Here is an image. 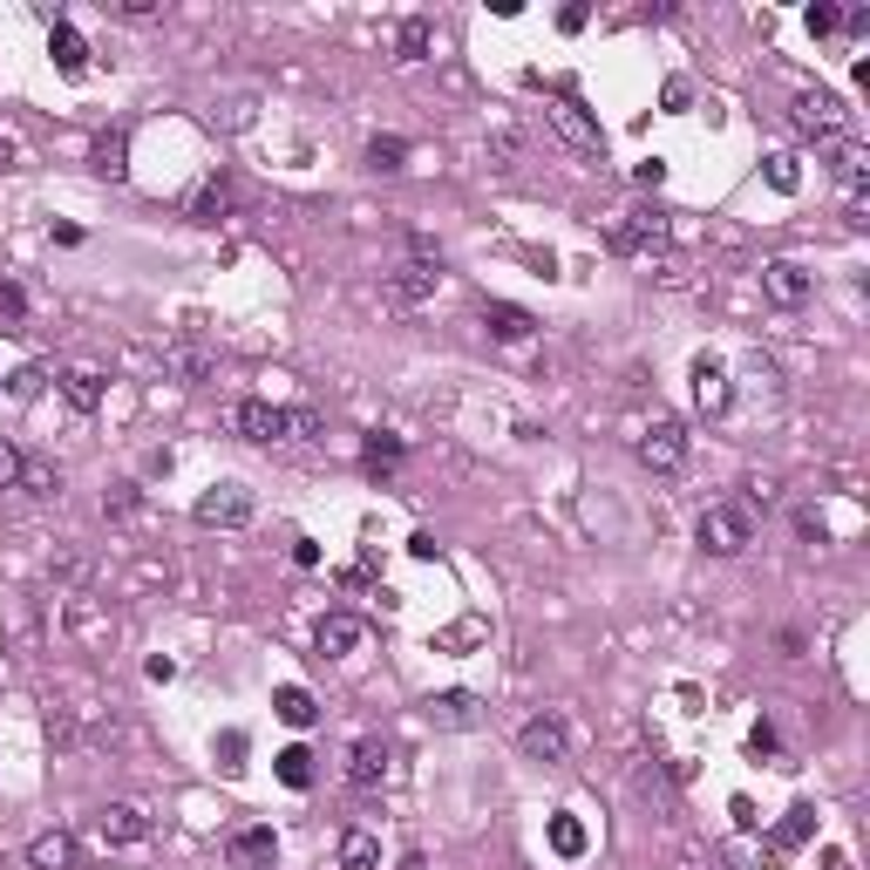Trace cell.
Here are the masks:
<instances>
[{"label":"cell","mask_w":870,"mask_h":870,"mask_svg":"<svg viewBox=\"0 0 870 870\" xmlns=\"http://www.w3.org/2000/svg\"><path fill=\"white\" fill-rule=\"evenodd\" d=\"M694 537H701L707 558H741V551L755 545V510L749 503H707L701 524H694Z\"/></svg>","instance_id":"obj_1"},{"label":"cell","mask_w":870,"mask_h":870,"mask_svg":"<svg viewBox=\"0 0 870 870\" xmlns=\"http://www.w3.org/2000/svg\"><path fill=\"white\" fill-rule=\"evenodd\" d=\"M674 232V218L660 212V204H632V212H619V225L605 232V245L619 252V259H647V252H660Z\"/></svg>","instance_id":"obj_2"},{"label":"cell","mask_w":870,"mask_h":870,"mask_svg":"<svg viewBox=\"0 0 870 870\" xmlns=\"http://www.w3.org/2000/svg\"><path fill=\"white\" fill-rule=\"evenodd\" d=\"M164 368L184 381V388H204V381H218V341L204 334V327H184V334L164 341Z\"/></svg>","instance_id":"obj_3"},{"label":"cell","mask_w":870,"mask_h":870,"mask_svg":"<svg viewBox=\"0 0 870 870\" xmlns=\"http://www.w3.org/2000/svg\"><path fill=\"white\" fill-rule=\"evenodd\" d=\"M191 517H197L204 530H245L252 517H259V497H252L245 483H212V490L191 503Z\"/></svg>","instance_id":"obj_4"},{"label":"cell","mask_w":870,"mask_h":870,"mask_svg":"<svg viewBox=\"0 0 870 870\" xmlns=\"http://www.w3.org/2000/svg\"><path fill=\"white\" fill-rule=\"evenodd\" d=\"M545 123H551V137L565 143V150H578V157H599V164H605V130H599V123L572 102V89L545 102Z\"/></svg>","instance_id":"obj_5"},{"label":"cell","mask_w":870,"mask_h":870,"mask_svg":"<svg viewBox=\"0 0 870 870\" xmlns=\"http://www.w3.org/2000/svg\"><path fill=\"white\" fill-rule=\"evenodd\" d=\"M422 721L435 734H470V728L490 721V707H483V694H470V687H443V694L422 701Z\"/></svg>","instance_id":"obj_6"},{"label":"cell","mask_w":870,"mask_h":870,"mask_svg":"<svg viewBox=\"0 0 870 870\" xmlns=\"http://www.w3.org/2000/svg\"><path fill=\"white\" fill-rule=\"evenodd\" d=\"M639 463H647L653 476H674L680 463H687V422H674V415H653L647 428H639Z\"/></svg>","instance_id":"obj_7"},{"label":"cell","mask_w":870,"mask_h":870,"mask_svg":"<svg viewBox=\"0 0 870 870\" xmlns=\"http://www.w3.org/2000/svg\"><path fill=\"white\" fill-rule=\"evenodd\" d=\"M435 286H443V259H408L381 279V299H388L395 314H415L422 299H435Z\"/></svg>","instance_id":"obj_8"},{"label":"cell","mask_w":870,"mask_h":870,"mask_svg":"<svg viewBox=\"0 0 870 870\" xmlns=\"http://www.w3.org/2000/svg\"><path fill=\"white\" fill-rule=\"evenodd\" d=\"M232 435H245V443H259V449H272V443H293V435H286V408H279V401H266V395H245V401H232Z\"/></svg>","instance_id":"obj_9"},{"label":"cell","mask_w":870,"mask_h":870,"mask_svg":"<svg viewBox=\"0 0 870 870\" xmlns=\"http://www.w3.org/2000/svg\"><path fill=\"white\" fill-rule=\"evenodd\" d=\"M789 116H796V130H803V137H816V143H836L843 130H850V110H843V102H836L830 89H803Z\"/></svg>","instance_id":"obj_10"},{"label":"cell","mask_w":870,"mask_h":870,"mask_svg":"<svg viewBox=\"0 0 870 870\" xmlns=\"http://www.w3.org/2000/svg\"><path fill=\"white\" fill-rule=\"evenodd\" d=\"M517 749H524V762H545V769H551V762H565L572 755V728H565V714H530V721L517 728Z\"/></svg>","instance_id":"obj_11"},{"label":"cell","mask_w":870,"mask_h":870,"mask_svg":"<svg viewBox=\"0 0 870 870\" xmlns=\"http://www.w3.org/2000/svg\"><path fill=\"white\" fill-rule=\"evenodd\" d=\"M687 381H694V408L707 422H721L728 408H734V374H728V361H714V354H701L694 368H687Z\"/></svg>","instance_id":"obj_12"},{"label":"cell","mask_w":870,"mask_h":870,"mask_svg":"<svg viewBox=\"0 0 870 870\" xmlns=\"http://www.w3.org/2000/svg\"><path fill=\"white\" fill-rule=\"evenodd\" d=\"M314 647H320V660L361 653V647H368V619H361V612H327V619L314 626Z\"/></svg>","instance_id":"obj_13"},{"label":"cell","mask_w":870,"mask_h":870,"mask_svg":"<svg viewBox=\"0 0 870 870\" xmlns=\"http://www.w3.org/2000/svg\"><path fill=\"white\" fill-rule=\"evenodd\" d=\"M809 286H816V279H809L796 259H769V266H762V293H769L776 306H803Z\"/></svg>","instance_id":"obj_14"},{"label":"cell","mask_w":870,"mask_h":870,"mask_svg":"<svg viewBox=\"0 0 870 870\" xmlns=\"http://www.w3.org/2000/svg\"><path fill=\"white\" fill-rule=\"evenodd\" d=\"M347 782L354 789H381L388 782V741H374V734H361L347 749Z\"/></svg>","instance_id":"obj_15"},{"label":"cell","mask_w":870,"mask_h":870,"mask_svg":"<svg viewBox=\"0 0 870 870\" xmlns=\"http://www.w3.org/2000/svg\"><path fill=\"white\" fill-rule=\"evenodd\" d=\"M95 836L102 843H143L150 836V816L137 803H110V809H95Z\"/></svg>","instance_id":"obj_16"},{"label":"cell","mask_w":870,"mask_h":870,"mask_svg":"<svg viewBox=\"0 0 870 870\" xmlns=\"http://www.w3.org/2000/svg\"><path fill=\"white\" fill-rule=\"evenodd\" d=\"M483 327H490V341H530L537 334V314H524V306H510V299H483Z\"/></svg>","instance_id":"obj_17"},{"label":"cell","mask_w":870,"mask_h":870,"mask_svg":"<svg viewBox=\"0 0 870 870\" xmlns=\"http://www.w3.org/2000/svg\"><path fill=\"white\" fill-rule=\"evenodd\" d=\"M232 863H245V870H272V857H279V836H272V823H252V830H239L232 843Z\"/></svg>","instance_id":"obj_18"},{"label":"cell","mask_w":870,"mask_h":870,"mask_svg":"<svg viewBox=\"0 0 870 870\" xmlns=\"http://www.w3.org/2000/svg\"><path fill=\"white\" fill-rule=\"evenodd\" d=\"M102 388H110V381H102L95 368H68V374H62V401L75 408V415H95V408H102Z\"/></svg>","instance_id":"obj_19"},{"label":"cell","mask_w":870,"mask_h":870,"mask_svg":"<svg viewBox=\"0 0 870 870\" xmlns=\"http://www.w3.org/2000/svg\"><path fill=\"white\" fill-rule=\"evenodd\" d=\"M428 48H435V21H428V14H408L401 35H395V62L415 68V62H428Z\"/></svg>","instance_id":"obj_20"},{"label":"cell","mask_w":870,"mask_h":870,"mask_svg":"<svg viewBox=\"0 0 870 870\" xmlns=\"http://www.w3.org/2000/svg\"><path fill=\"white\" fill-rule=\"evenodd\" d=\"M272 714H279V721H286V728H314L320 721V701L314 694H306V687H272Z\"/></svg>","instance_id":"obj_21"},{"label":"cell","mask_w":870,"mask_h":870,"mask_svg":"<svg viewBox=\"0 0 870 870\" xmlns=\"http://www.w3.org/2000/svg\"><path fill=\"white\" fill-rule=\"evenodd\" d=\"M28 863H35V870H75V836H68V830H41V836L28 843Z\"/></svg>","instance_id":"obj_22"},{"label":"cell","mask_w":870,"mask_h":870,"mask_svg":"<svg viewBox=\"0 0 870 870\" xmlns=\"http://www.w3.org/2000/svg\"><path fill=\"white\" fill-rule=\"evenodd\" d=\"M48 55H55L62 75H82V68H89V41L75 35L68 21H55V28H48Z\"/></svg>","instance_id":"obj_23"},{"label":"cell","mask_w":870,"mask_h":870,"mask_svg":"<svg viewBox=\"0 0 870 870\" xmlns=\"http://www.w3.org/2000/svg\"><path fill=\"white\" fill-rule=\"evenodd\" d=\"M830 170H836V184H843V191H863V177H870V157H863V143L836 137V143H830Z\"/></svg>","instance_id":"obj_24"},{"label":"cell","mask_w":870,"mask_h":870,"mask_svg":"<svg viewBox=\"0 0 870 870\" xmlns=\"http://www.w3.org/2000/svg\"><path fill=\"white\" fill-rule=\"evenodd\" d=\"M809 836H816V809H809V803H796V809H789L782 823H776V836H769V850H776V857H789V850H803Z\"/></svg>","instance_id":"obj_25"},{"label":"cell","mask_w":870,"mask_h":870,"mask_svg":"<svg viewBox=\"0 0 870 870\" xmlns=\"http://www.w3.org/2000/svg\"><path fill=\"white\" fill-rule=\"evenodd\" d=\"M225 212H232V184H225V177H204V184L191 191V218L197 225H218Z\"/></svg>","instance_id":"obj_26"},{"label":"cell","mask_w":870,"mask_h":870,"mask_svg":"<svg viewBox=\"0 0 870 870\" xmlns=\"http://www.w3.org/2000/svg\"><path fill=\"white\" fill-rule=\"evenodd\" d=\"M341 870H381V836L374 830H341Z\"/></svg>","instance_id":"obj_27"},{"label":"cell","mask_w":870,"mask_h":870,"mask_svg":"<svg viewBox=\"0 0 870 870\" xmlns=\"http://www.w3.org/2000/svg\"><path fill=\"white\" fill-rule=\"evenodd\" d=\"M272 769H279V782H286V789H314V749H299V741H293V749L272 755Z\"/></svg>","instance_id":"obj_28"},{"label":"cell","mask_w":870,"mask_h":870,"mask_svg":"<svg viewBox=\"0 0 870 870\" xmlns=\"http://www.w3.org/2000/svg\"><path fill=\"white\" fill-rule=\"evenodd\" d=\"M368 170H381V177L408 170V137H374L368 143Z\"/></svg>","instance_id":"obj_29"},{"label":"cell","mask_w":870,"mask_h":870,"mask_svg":"<svg viewBox=\"0 0 870 870\" xmlns=\"http://www.w3.org/2000/svg\"><path fill=\"white\" fill-rule=\"evenodd\" d=\"M585 843H592V836H585V823L558 809V816H551V850H558V857H585Z\"/></svg>","instance_id":"obj_30"},{"label":"cell","mask_w":870,"mask_h":870,"mask_svg":"<svg viewBox=\"0 0 870 870\" xmlns=\"http://www.w3.org/2000/svg\"><path fill=\"white\" fill-rule=\"evenodd\" d=\"M137 510H143V483H116V490L102 497V517H110V524H130Z\"/></svg>","instance_id":"obj_31"},{"label":"cell","mask_w":870,"mask_h":870,"mask_svg":"<svg viewBox=\"0 0 870 870\" xmlns=\"http://www.w3.org/2000/svg\"><path fill=\"white\" fill-rule=\"evenodd\" d=\"M368 470H381V463H401V456H408V443H401V435L395 428H368Z\"/></svg>","instance_id":"obj_32"},{"label":"cell","mask_w":870,"mask_h":870,"mask_svg":"<svg viewBox=\"0 0 870 870\" xmlns=\"http://www.w3.org/2000/svg\"><path fill=\"white\" fill-rule=\"evenodd\" d=\"M21 490H28V497H55V490H62V470L41 463V456H28V470H21Z\"/></svg>","instance_id":"obj_33"},{"label":"cell","mask_w":870,"mask_h":870,"mask_svg":"<svg viewBox=\"0 0 870 870\" xmlns=\"http://www.w3.org/2000/svg\"><path fill=\"white\" fill-rule=\"evenodd\" d=\"M123 157H130V137H123V130H110V137L95 143V170H102V177H123V170H130Z\"/></svg>","instance_id":"obj_34"},{"label":"cell","mask_w":870,"mask_h":870,"mask_svg":"<svg viewBox=\"0 0 870 870\" xmlns=\"http://www.w3.org/2000/svg\"><path fill=\"white\" fill-rule=\"evenodd\" d=\"M286 435H293V443H320V435H327V415H320V408H286Z\"/></svg>","instance_id":"obj_35"},{"label":"cell","mask_w":870,"mask_h":870,"mask_svg":"<svg viewBox=\"0 0 870 870\" xmlns=\"http://www.w3.org/2000/svg\"><path fill=\"white\" fill-rule=\"evenodd\" d=\"M769 184L789 197V191H803V170H796V157H789V150H776V157H769Z\"/></svg>","instance_id":"obj_36"},{"label":"cell","mask_w":870,"mask_h":870,"mask_svg":"<svg viewBox=\"0 0 870 870\" xmlns=\"http://www.w3.org/2000/svg\"><path fill=\"white\" fill-rule=\"evenodd\" d=\"M803 21H809V35L823 41V35H836V28H843V8H836V0H816V8H809Z\"/></svg>","instance_id":"obj_37"},{"label":"cell","mask_w":870,"mask_h":870,"mask_svg":"<svg viewBox=\"0 0 870 870\" xmlns=\"http://www.w3.org/2000/svg\"><path fill=\"white\" fill-rule=\"evenodd\" d=\"M21 320H28V293L0 279V327H21Z\"/></svg>","instance_id":"obj_38"},{"label":"cell","mask_w":870,"mask_h":870,"mask_svg":"<svg viewBox=\"0 0 870 870\" xmlns=\"http://www.w3.org/2000/svg\"><path fill=\"white\" fill-rule=\"evenodd\" d=\"M21 470H28V456L14 443H0V490H21Z\"/></svg>","instance_id":"obj_39"},{"label":"cell","mask_w":870,"mask_h":870,"mask_svg":"<svg viewBox=\"0 0 870 870\" xmlns=\"http://www.w3.org/2000/svg\"><path fill=\"white\" fill-rule=\"evenodd\" d=\"M218 755H225V776H239V769H245V734L225 728V734H218Z\"/></svg>","instance_id":"obj_40"},{"label":"cell","mask_w":870,"mask_h":870,"mask_svg":"<svg viewBox=\"0 0 870 870\" xmlns=\"http://www.w3.org/2000/svg\"><path fill=\"white\" fill-rule=\"evenodd\" d=\"M796 537H809V545H823V537H830V524H823V510H796Z\"/></svg>","instance_id":"obj_41"},{"label":"cell","mask_w":870,"mask_h":870,"mask_svg":"<svg viewBox=\"0 0 870 870\" xmlns=\"http://www.w3.org/2000/svg\"><path fill=\"white\" fill-rule=\"evenodd\" d=\"M41 381H48L41 368H21V374L8 381V395H14V401H35V395H41Z\"/></svg>","instance_id":"obj_42"},{"label":"cell","mask_w":870,"mask_h":870,"mask_svg":"<svg viewBox=\"0 0 870 870\" xmlns=\"http://www.w3.org/2000/svg\"><path fill=\"white\" fill-rule=\"evenodd\" d=\"M293 565H299V572L320 565V545H314V537H293Z\"/></svg>","instance_id":"obj_43"},{"label":"cell","mask_w":870,"mask_h":870,"mask_svg":"<svg viewBox=\"0 0 870 870\" xmlns=\"http://www.w3.org/2000/svg\"><path fill=\"white\" fill-rule=\"evenodd\" d=\"M632 177H639V184H647V191H660V184H667V164H660V157H647V164H639Z\"/></svg>","instance_id":"obj_44"},{"label":"cell","mask_w":870,"mask_h":870,"mask_svg":"<svg viewBox=\"0 0 870 870\" xmlns=\"http://www.w3.org/2000/svg\"><path fill=\"white\" fill-rule=\"evenodd\" d=\"M749 749H755V755H776L782 741H776V728H769V721H755V734H749Z\"/></svg>","instance_id":"obj_45"},{"label":"cell","mask_w":870,"mask_h":870,"mask_svg":"<svg viewBox=\"0 0 870 870\" xmlns=\"http://www.w3.org/2000/svg\"><path fill=\"white\" fill-rule=\"evenodd\" d=\"M470 639H483V619H463L456 632H443V647H470Z\"/></svg>","instance_id":"obj_46"},{"label":"cell","mask_w":870,"mask_h":870,"mask_svg":"<svg viewBox=\"0 0 870 870\" xmlns=\"http://www.w3.org/2000/svg\"><path fill=\"white\" fill-rule=\"evenodd\" d=\"M116 14L123 21H150V14H157V0H116Z\"/></svg>","instance_id":"obj_47"},{"label":"cell","mask_w":870,"mask_h":870,"mask_svg":"<svg viewBox=\"0 0 870 870\" xmlns=\"http://www.w3.org/2000/svg\"><path fill=\"white\" fill-rule=\"evenodd\" d=\"M585 21H592V8H558V28H565V35H578Z\"/></svg>","instance_id":"obj_48"},{"label":"cell","mask_w":870,"mask_h":870,"mask_svg":"<svg viewBox=\"0 0 870 870\" xmlns=\"http://www.w3.org/2000/svg\"><path fill=\"white\" fill-rule=\"evenodd\" d=\"M749 503H776V476H749Z\"/></svg>","instance_id":"obj_49"},{"label":"cell","mask_w":870,"mask_h":870,"mask_svg":"<svg viewBox=\"0 0 870 870\" xmlns=\"http://www.w3.org/2000/svg\"><path fill=\"white\" fill-rule=\"evenodd\" d=\"M843 35L863 41V35H870V8H850V14H843Z\"/></svg>","instance_id":"obj_50"},{"label":"cell","mask_w":870,"mask_h":870,"mask_svg":"<svg viewBox=\"0 0 870 870\" xmlns=\"http://www.w3.org/2000/svg\"><path fill=\"white\" fill-rule=\"evenodd\" d=\"M776 647H782V660H803V647H809V639H803V632H796V626H789V632H782V639H776Z\"/></svg>","instance_id":"obj_51"},{"label":"cell","mask_w":870,"mask_h":870,"mask_svg":"<svg viewBox=\"0 0 870 870\" xmlns=\"http://www.w3.org/2000/svg\"><path fill=\"white\" fill-rule=\"evenodd\" d=\"M490 157H497V164H503V157H517V137L497 130V137H490Z\"/></svg>","instance_id":"obj_52"},{"label":"cell","mask_w":870,"mask_h":870,"mask_svg":"<svg viewBox=\"0 0 870 870\" xmlns=\"http://www.w3.org/2000/svg\"><path fill=\"white\" fill-rule=\"evenodd\" d=\"M14 164H21V143H14L8 130H0V170H14Z\"/></svg>","instance_id":"obj_53"},{"label":"cell","mask_w":870,"mask_h":870,"mask_svg":"<svg viewBox=\"0 0 870 870\" xmlns=\"http://www.w3.org/2000/svg\"><path fill=\"white\" fill-rule=\"evenodd\" d=\"M401 870H428V863H422V850H408V857H401Z\"/></svg>","instance_id":"obj_54"},{"label":"cell","mask_w":870,"mask_h":870,"mask_svg":"<svg viewBox=\"0 0 870 870\" xmlns=\"http://www.w3.org/2000/svg\"><path fill=\"white\" fill-rule=\"evenodd\" d=\"M701 870H734V863H728V857H707V863H701Z\"/></svg>","instance_id":"obj_55"}]
</instances>
